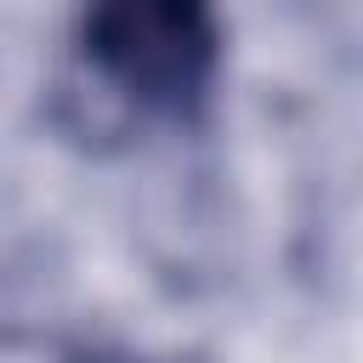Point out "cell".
Returning a JSON list of instances; mask_svg holds the SVG:
<instances>
[{"label":"cell","mask_w":363,"mask_h":363,"mask_svg":"<svg viewBox=\"0 0 363 363\" xmlns=\"http://www.w3.org/2000/svg\"><path fill=\"white\" fill-rule=\"evenodd\" d=\"M79 62L147 119H199L221 68V28L193 0H125L79 17Z\"/></svg>","instance_id":"obj_1"}]
</instances>
